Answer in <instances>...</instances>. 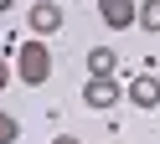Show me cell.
<instances>
[{
	"label": "cell",
	"instance_id": "6da1fadb",
	"mask_svg": "<svg viewBox=\"0 0 160 144\" xmlns=\"http://www.w3.org/2000/svg\"><path fill=\"white\" fill-rule=\"evenodd\" d=\"M47 77H52V46H47L42 36H26L21 46H16V82L42 88Z\"/></svg>",
	"mask_w": 160,
	"mask_h": 144
},
{
	"label": "cell",
	"instance_id": "8992f818",
	"mask_svg": "<svg viewBox=\"0 0 160 144\" xmlns=\"http://www.w3.org/2000/svg\"><path fill=\"white\" fill-rule=\"evenodd\" d=\"M88 77H119V51L114 46H93L88 51Z\"/></svg>",
	"mask_w": 160,
	"mask_h": 144
},
{
	"label": "cell",
	"instance_id": "30bf717a",
	"mask_svg": "<svg viewBox=\"0 0 160 144\" xmlns=\"http://www.w3.org/2000/svg\"><path fill=\"white\" fill-rule=\"evenodd\" d=\"M52 144H83V139H78V134H57Z\"/></svg>",
	"mask_w": 160,
	"mask_h": 144
},
{
	"label": "cell",
	"instance_id": "4fadbf2b",
	"mask_svg": "<svg viewBox=\"0 0 160 144\" xmlns=\"http://www.w3.org/2000/svg\"><path fill=\"white\" fill-rule=\"evenodd\" d=\"M114 144H119V139H114Z\"/></svg>",
	"mask_w": 160,
	"mask_h": 144
},
{
	"label": "cell",
	"instance_id": "7c38bea8",
	"mask_svg": "<svg viewBox=\"0 0 160 144\" xmlns=\"http://www.w3.org/2000/svg\"><path fill=\"white\" fill-rule=\"evenodd\" d=\"M47 5H57V0H47Z\"/></svg>",
	"mask_w": 160,
	"mask_h": 144
},
{
	"label": "cell",
	"instance_id": "3957f363",
	"mask_svg": "<svg viewBox=\"0 0 160 144\" xmlns=\"http://www.w3.org/2000/svg\"><path fill=\"white\" fill-rule=\"evenodd\" d=\"M26 26H31V36H57L62 31V5H47V0H36L31 10H26Z\"/></svg>",
	"mask_w": 160,
	"mask_h": 144
},
{
	"label": "cell",
	"instance_id": "9c48e42d",
	"mask_svg": "<svg viewBox=\"0 0 160 144\" xmlns=\"http://www.w3.org/2000/svg\"><path fill=\"white\" fill-rule=\"evenodd\" d=\"M11 82H16V62L0 51V88H11Z\"/></svg>",
	"mask_w": 160,
	"mask_h": 144
},
{
	"label": "cell",
	"instance_id": "52a82bcc",
	"mask_svg": "<svg viewBox=\"0 0 160 144\" xmlns=\"http://www.w3.org/2000/svg\"><path fill=\"white\" fill-rule=\"evenodd\" d=\"M139 26L160 36V0H139Z\"/></svg>",
	"mask_w": 160,
	"mask_h": 144
},
{
	"label": "cell",
	"instance_id": "ba28073f",
	"mask_svg": "<svg viewBox=\"0 0 160 144\" xmlns=\"http://www.w3.org/2000/svg\"><path fill=\"white\" fill-rule=\"evenodd\" d=\"M16 139H21V118L0 108V144H16Z\"/></svg>",
	"mask_w": 160,
	"mask_h": 144
},
{
	"label": "cell",
	"instance_id": "8fae6325",
	"mask_svg": "<svg viewBox=\"0 0 160 144\" xmlns=\"http://www.w3.org/2000/svg\"><path fill=\"white\" fill-rule=\"evenodd\" d=\"M11 5H16V0H0V16H11Z\"/></svg>",
	"mask_w": 160,
	"mask_h": 144
},
{
	"label": "cell",
	"instance_id": "277c9868",
	"mask_svg": "<svg viewBox=\"0 0 160 144\" xmlns=\"http://www.w3.org/2000/svg\"><path fill=\"white\" fill-rule=\"evenodd\" d=\"M98 16L108 31H129L139 21V0H98Z\"/></svg>",
	"mask_w": 160,
	"mask_h": 144
},
{
	"label": "cell",
	"instance_id": "7a4b0ae2",
	"mask_svg": "<svg viewBox=\"0 0 160 144\" xmlns=\"http://www.w3.org/2000/svg\"><path fill=\"white\" fill-rule=\"evenodd\" d=\"M83 103L88 108H114V103H124V82L119 77H83Z\"/></svg>",
	"mask_w": 160,
	"mask_h": 144
},
{
	"label": "cell",
	"instance_id": "5b68a950",
	"mask_svg": "<svg viewBox=\"0 0 160 144\" xmlns=\"http://www.w3.org/2000/svg\"><path fill=\"white\" fill-rule=\"evenodd\" d=\"M124 98L134 103V108H160V77H150V72L129 77L124 82Z\"/></svg>",
	"mask_w": 160,
	"mask_h": 144
}]
</instances>
